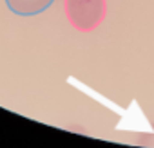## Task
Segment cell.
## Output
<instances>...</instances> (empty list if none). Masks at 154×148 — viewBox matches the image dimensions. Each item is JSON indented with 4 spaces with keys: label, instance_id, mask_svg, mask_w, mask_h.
<instances>
[{
    "label": "cell",
    "instance_id": "obj_2",
    "mask_svg": "<svg viewBox=\"0 0 154 148\" xmlns=\"http://www.w3.org/2000/svg\"><path fill=\"white\" fill-rule=\"evenodd\" d=\"M8 9L18 16H36L47 11L54 0H4Z\"/></svg>",
    "mask_w": 154,
    "mask_h": 148
},
{
    "label": "cell",
    "instance_id": "obj_1",
    "mask_svg": "<svg viewBox=\"0 0 154 148\" xmlns=\"http://www.w3.org/2000/svg\"><path fill=\"white\" fill-rule=\"evenodd\" d=\"M65 13L76 29L93 31L105 18V0H65Z\"/></svg>",
    "mask_w": 154,
    "mask_h": 148
}]
</instances>
